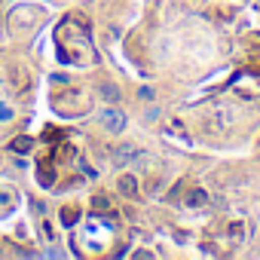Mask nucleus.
Wrapping results in <instances>:
<instances>
[{"instance_id":"nucleus-9","label":"nucleus","mask_w":260,"mask_h":260,"mask_svg":"<svg viewBox=\"0 0 260 260\" xmlns=\"http://www.w3.org/2000/svg\"><path fill=\"white\" fill-rule=\"evenodd\" d=\"M95 211H113L110 199H107V196H95Z\"/></svg>"},{"instance_id":"nucleus-7","label":"nucleus","mask_w":260,"mask_h":260,"mask_svg":"<svg viewBox=\"0 0 260 260\" xmlns=\"http://www.w3.org/2000/svg\"><path fill=\"white\" fill-rule=\"evenodd\" d=\"M77 217H80V211H77V208H71V205H68V208H61V223H64V226H74V223H77Z\"/></svg>"},{"instance_id":"nucleus-3","label":"nucleus","mask_w":260,"mask_h":260,"mask_svg":"<svg viewBox=\"0 0 260 260\" xmlns=\"http://www.w3.org/2000/svg\"><path fill=\"white\" fill-rule=\"evenodd\" d=\"M98 95H104V101H119V98H122L113 83H101V86H98Z\"/></svg>"},{"instance_id":"nucleus-8","label":"nucleus","mask_w":260,"mask_h":260,"mask_svg":"<svg viewBox=\"0 0 260 260\" xmlns=\"http://www.w3.org/2000/svg\"><path fill=\"white\" fill-rule=\"evenodd\" d=\"M31 147H34L31 138H16V141H13V150H16V153H31Z\"/></svg>"},{"instance_id":"nucleus-10","label":"nucleus","mask_w":260,"mask_h":260,"mask_svg":"<svg viewBox=\"0 0 260 260\" xmlns=\"http://www.w3.org/2000/svg\"><path fill=\"white\" fill-rule=\"evenodd\" d=\"M10 116H13V110H10V107H0V119H10Z\"/></svg>"},{"instance_id":"nucleus-6","label":"nucleus","mask_w":260,"mask_h":260,"mask_svg":"<svg viewBox=\"0 0 260 260\" xmlns=\"http://www.w3.org/2000/svg\"><path fill=\"white\" fill-rule=\"evenodd\" d=\"M52 184H55V172L49 162H43L40 166V187H52Z\"/></svg>"},{"instance_id":"nucleus-2","label":"nucleus","mask_w":260,"mask_h":260,"mask_svg":"<svg viewBox=\"0 0 260 260\" xmlns=\"http://www.w3.org/2000/svg\"><path fill=\"white\" fill-rule=\"evenodd\" d=\"M141 159H144V153H141L138 147H132V144H125V147H116V150H113V162H119V166L141 162Z\"/></svg>"},{"instance_id":"nucleus-1","label":"nucleus","mask_w":260,"mask_h":260,"mask_svg":"<svg viewBox=\"0 0 260 260\" xmlns=\"http://www.w3.org/2000/svg\"><path fill=\"white\" fill-rule=\"evenodd\" d=\"M98 119L104 122L107 132H122V128H125V113L122 110H101Z\"/></svg>"},{"instance_id":"nucleus-4","label":"nucleus","mask_w":260,"mask_h":260,"mask_svg":"<svg viewBox=\"0 0 260 260\" xmlns=\"http://www.w3.org/2000/svg\"><path fill=\"white\" fill-rule=\"evenodd\" d=\"M208 202V193L205 190H190V196H187V205L190 208H202Z\"/></svg>"},{"instance_id":"nucleus-5","label":"nucleus","mask_w":260,"mask_h":260,"mask_svg":"<svg viewBox=\"0 0 260 260\" xmlns=\"http://www.w3.org/2000/svg\"><path fill=\"white\" fill-rule=\"evenodd\" d=\"M119 190H122L125 196H135V193H138V184H135V178H132V175H122V178H119Z\"/></svg>"},{"instance_id":"nucleus-11","label":"nucleus","mask_w":260,"mask_h":260,"mask_svg":"<svg viewBox=\"0 0 260 260\" xmlns=\"http://www.w3.org/2000/svg\"><path fill=\"white\" fill-rule=\"evenodd\" d=\"M0 254H4V251H0Z\"/></svg>"}]
</instances>
